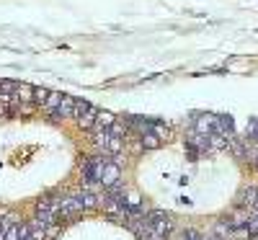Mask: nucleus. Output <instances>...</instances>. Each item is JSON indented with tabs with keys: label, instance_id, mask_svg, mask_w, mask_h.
I'll list each match as a JSON object with an SVG mask.
<instances>
[{
	"label": "nucleus",
	"instance_id": "nucleus-1",
	"mask_svg": "<svg viewBox=\"0 0 258 240\" xmlns=\"http://www.w3.org/2000/svg\"><path fill=\"white\" fill-rule=\"evenodd\" d=\"M126 129L93 103L0 80V240H24L59 212L96 196L103 163Z\"/></svg>",
	"mask_w": 258,
	"mask_h": 240
},
{
	"label": "nucleus",
	"instance_id": "nucleus-3",
	"mask_svg": "<svg viewBox=\"0 0 258 240\" xmlns=\"http://www.w3.org/2000/svg\"><path fill=\"white\" fill-rule=\"evenodd\" d=\"M155 220L132 202L96 194L59 212L24 240H165Z\"/></svg>",
	"mask_w": 258,
	"mask_h": 240
},
{
	"label": "nucleus",
	"instance_id": "nucleus-2",
	"mask_svg": "<svg viewBox=\"0 0 258 240\" xmlns=\"http://www.w3.org/2000/svg\"><path fill=\"white\" fill-rule=\"evenodd\" d=\"M253 165V142L235 137L232 119L204 116L186 132L145 140L121 158V178L132 204L158 220L227 225L230 209L250 207L258 189H232L230 170Z\"/></svg>",
	"mask_w": 258,
	"mask_h": 240
}]
</instances>
